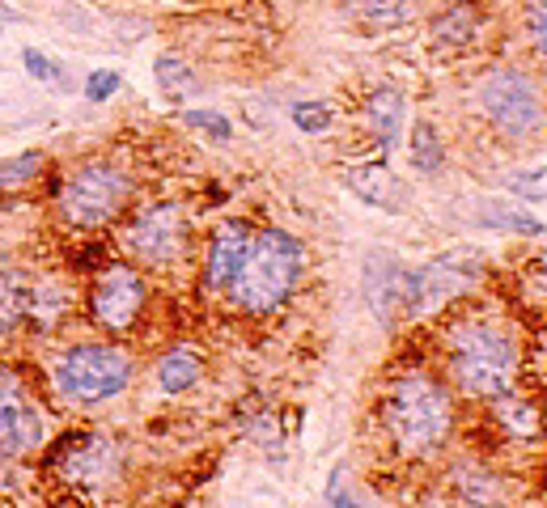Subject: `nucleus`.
Returning a JSON list of instances; mask_svg holds the SVG:
<instances>
[{
  "mask_svg": "<svg viewBox=\"0 0 547 508\" xmlns=\"http://www.w3.org/2000/svg\"><path fill=\"white\" fill-rule=\"evenodd\" d=\"M136 174L119 157H85L73 170L60 174L56 216L77 233H102L123 221V212L136 204Z\"/></svg>",
  "mask_w": 547,
  "mask_h": 508,
  "instance_id": "39448f33",
  "label": "nucleus"
},
{
  "mask_svg": "<svg viewBox=\"0 0 547 508\" xmlns=\"http://www.w3.org/2000/svg\"><path fill=\"white\" fill-rule=\"evenodd\" d=\"M327 508H361L365 500L357 496H348V466H331V475H327Z\"/></svg>",
  "mask_w": 547,
  "mask_h": 508,
  "instance_id": "2f4dec72",
  "label": "nucleus"
},
{
  "mask_svg": "<svg viewBox=\"0 0 547 508\" xmlns=\"http://www.w3.org/2000/svg\"><path fill=\"white\" fill-rule=\"evenodd\" d=\"M289 119L297 132H306V136H323L335 127V106L331 102H319V98H306V102H293L289 106Z\"/></svg>",
  "mask_w": 547,
  "mask_h": 508,
  "instance_id": "a878e982",
  "label": "nucleus"
},
{
  "mask_svg": "<svg viewBox=\"0 0 547 508\" xmlns=\"http://www.w3.org/2000/svg\"><path fill=\"white\" fill-rule=\"evenodd\" d=\"M463 411L433 360L395 365L374 394V432L395 462H433L458 437Z\"/></svg>",
  "mask_w": 547,
  "mask_h": 508,
  "instance_id": "f03ea898",
  "label": "nucleus"
},
{
  "mask_svg": "<svg viewBox=\"0 0 547 508\" xmlns=\"http://www.w3.org/2000/svg\"><path fill=\"white\" fill-rule=\"evenodd\" d=\"M344 187L361 199V204H369L374 212H391L399 216L403 208H408V199H403V187L399 178L391 174V166H386V157L378 161H361V166H344L340 170Z\"/></svg>",
  "mask_w": 547,
  "mask_h": 508,
  "instance_id": "dca6fc26",
  "label": "nucleus"
},
{
  "mask_svg": "<svg viewBox=\"0 0 547 508\" xmlns=\"http://www.w3.org/2000/svg\"><path fill=\"white\" fill-rule=\"evenodd\" d=\"M433 365L458 398L484 407L492 398L518 390L526 365V339L514 314L471 297L441 318L433 335Z\"/></svg>",
  "mask_w": 547,
  "mask_h": 508,
  "instance_id": "f257e3e1",
  "label": "nucleus"
},
{
  "mask_svg": "<svg viewBox=\"0 0 547 508\" xmlns=\"http://www.w3.org/2000/svg\"><path fill=\"white\" fill-rule=\"evenodd\" d=\"M0 13H5V17H13V13H9V9H5V5H0Z\"/></svg>",
  "mask_w": 547,
  "mask_h": 508,
  "instance_id": "f704fd0d",
  "label": "nucleus"
},
{
  "mask_svg": "<svg viewBox=\"0 0 547 508\" xmlns=\"http://www.w3.org/2000/svg\"><path fill=\"white\" fill-rule=\"evenodd\" d=\"M310 280V246L280 225H255L251 254L221 297L229 314L246 322H272L297 301Z\"/></svg>",
  "mask_w": 547,
  "mask_h": 508,
  "instance_id": "7ed1b4c3",
  "label": "nucleus"
},
{
  "mask_svg": "<svg viewBox=\"0 0 547 508\" xmlns=\"http://www.w3.org/2000/svg\"><path fill=\"white\" fill-rule=\"evenodd\" d=\"M450 161V149H446V132L433 123V119H412V132H408V166L420 174V178H433L446 170Z\"/></svg>",
  "mask_w": 547,
  "mask_h": 508,
  "instance_id": "aec40b11",
  "label": "nucleus"
},
{
  "mask_svg": "<svg viewBox=\"0 0 547 508\" xmlns=\"http://www.w3.org/2000/svg\"><path fill=\"white\" fill-rule=\"evenodd\" d=\"M251 242H255V225L246 216H221L208 229L204 250H200V288L208 297L229 293V284L238 280L246 254H251Z\"/></svg>",
  "mask_w": 547,
  "mask_h": 508,
  "instance_id": "f8f14e48",
  "label": "nucleus"
},
{
  "mask_svg": "<svg viewBox=\"0 0 547 508\" xmlns=\"http://www.w3.org/2000/svg\"><path fill=\"white\" fill-rule=\"evenodd\" d=\"M183 123H187V127H196V132H204L208 140H217V144L234 140V119H225L221 111H204V106H196V111H187V115H183Z\"/></svg>",
  "mask_w": 547,
  "mask_h": 508,
  "instance_id": "cd10ccee",
  "label": "nucleus"
},
{
  "mask_svg": "<svg viewBox=\"0 0 547 508\" xmlns=\"http://www.w3.org/2000/svg\"><path fill=\"white\" fill-rule=\"evenodd\" d=\"M403 276H408V263L399 259V254L391 250H369V259H365V301H369V310L378 314L382 326H395L399 322V297H403Z\"/></svg>",
  "mask_w": 547,
  "mask_h": 508,
  "instance_id": "4468645a",
  "label": "nucleus"
},
{
  "mask_svg": "<svg viewBox=\"0 0 547 508\" xmlns=\"http://www.w3.org/2000/svg\"><path fill=\"white\" fill-rule=\"evenodd\" d=\"M352 5H357L365 30H403L420 22V13H425L420 0H352Z\"/></svg>",
  "mask_w": 547,
  "mask_h": 508,
  "instance_id": "4be33fe9",
  "label": "nucleus"
},
{
  "mask_svg": "<svg viewBox=\"0 0 547 508\" xmlns=\"http://www.w3.org/2000/svg\"><path fill=\"white\" fill-rule=\"evenodd\" d=\"M522 30H526V43L539 60H547V0H531L522 13Z\"/></svg>",
  "mask_w": 547,
  "mask_h": 508,
  "instance_id": "c85d7f7f",
  "label": "nucleus"
},
{
  "mask_svg": "<svg viewBox=\"0 0 547 508\" xmlns=\"http://www.w3.org/2000/svg\"><path fill=\"white\" fill-rule=\"evenodd\" d=\"M153 284L149 271H140L132 259H107L85 288V322L107 339H136L149 318Z\"/></svg>",
  "mask_w": 547,
  "mask_h": 508,
  "instance_id": "1a4fd4ad",
  "label": "nucleus"
},
{
  "mask_svg": "<svg viewBox=\"0 0 547 508\" xmlns=\"http://www.w3.org/2000/svg\"><path fill=\"white\" fill-rule=\"evenodd\" d=\"M501 187H505L509 199H522V204H547V166L509 170L501 178Z\"/></svg>",
  "mask_w": 547,
  "mask_h": 508,
  "instance_id": "393cba45",
  "label": "nucleus"
},
{
  "mask_svg": "<svg viewBox=\"0 0 547 508\" xmlns=\"http://www.w3.org/2000/svg\"><path fill=\"white\" fill-rule=\"evenodd\" d=\"M471 102L480 119L505 144H526L547 127V94L543 85L518 64H492L471 81Z\"/></svg>",
  "mask_w": 547,
  "mask_h": 508,
  "instance_id": "6e6552de",
  "label": "nucleus"
},
{
  "mask_svg": "<svg viewBox=\"0 0 547 508\" xmlns=\"http://www.w3.org/2000/svg\"><path fill=\"white\" fill-rule=\"evenodd\" d=\"M475 216H480L484 229H501L514 233V238H547V225L535 221L526 208H514L509 199H475Z\"/></svg>",
  "mask_w": 547,
  "mask_h": 508,
  "instance_id": "412c9836",
  "label": "nucleus"
},
{
  "mask_svg": "<svg viewBox=\"0 0 547 508\" xmlns=\"http://www.w3.org/2000/svg\"><path fill=\"white\" fill-rule=\"evenodd\" d=\"M47 475L81 500H107L128 479V458L102 428H68L43 453Z\"/></svg>",
  "mask_w": 547,
  "mask_h": 508,
  "instance_id": "0eeeda50",
  "label": "nucleus"
},
{
  "mask_svg": "<svg viewBox=\"0 0 547 508\" xmlns=\"http://www.w3.org/2000/svg\"><path fill=\"white\" fill-rule=\"evenodd\" d=\"M535 343H539V352H535V373H539V386H543V394H547V326L535 335Z\"/></svg>",
  "mask_w": 547,
  "mask_h": 508,
  "instance_id": "473e14b6",
  "label": "nucleus"
},
{
  "mask_svg": "<svg viewBox=\"0 0 547 508\" xmlns=\"http://www.w3.org/2000/svg\"><path fill=\"white\" fill-rule=\"evenodd\" d=\"M115 229L123 259H132L140 271H153V276H174L196 259V221H191L183 199L132 204Z\"/></svg>",
  "mask_w": 547,
  "mask_h": 508,
  "instance_id": "423d86ee",
  "label": "nucleus"
},
{
  "mask_svg": "<svg viewBox=\"0 0 547 508\" xmlns=\"http://www.w3.org/2000/svg\"><path fill=\"white\" fill-rule=\"evenodd\" d=\"M136 377V356L123 348L119 339H77L47 360V390L56 403L90 411V407H111L132 390Z\"/></svg>",
  "mask_w": 547,
  "mask_h": 508,
  "instance_id": "20e7f679",
  "label": "nucleus"
},
{
  "mask_svg": "<svg viewBox=\"0 0 547 508\" xmlns=\"http://www.w3.org/2000/svg\"><path fill=\"white\" fill-rule=\"evenodd\" d=\"M204 369H208V360L196 343H170V348H162L153 360V386H157V394L179 398V394L200 386Z\"/></svg>",
  "mask_w": 547,
  "mask_h": 508,
  "instance_id": "f3484780",
  "label": "nucleus"
},
{
  "mask_svg": "<svg viewBox=\"0 0 547 508\" xmlns=\"http://www.w3.org/2000/svg\"><path fill=\"white\" fill-rule=\"evenodd\" d=\"M484 407H488L492 424H497V432H501L505 441L526 445V441H539V437H543L547 415H543L539 398H526V394H518V390H509V394L492 398V403H484Z\"/></svg>",
  "mask_w": 547,
  "mask_h": 508,
  "instance_id": "a211bd4d",
  "label": "nucleus"
},
{
  "mask_svg": "<svg viewBox=\"0 0 547 508\" xmlns=\"http://www.w3.org/2000/svg\"><path fill=\"white\" fill-rule=\"evenodd\" d=\"M22 68L34 77V85H51V81H56L60 89L73 85V81H68V68L56 64V60H51L47 51H39V47H26V51H22Z\"/></svg>",
  "mask_w": 547,
  "mask_h": 508,
  "instance_id": "bb28decb",
  "label": "nucleus"
},
{
  "mask_svg": "<svg viewBox=\"0 0 547 508\" xmlns=\"http://www.w3.org/2000/svg\"><path fill=\"white\" fill-rule=\"evenodd\" d=\"M43 170H47V153H43V149L0 157V195L30 191L34 183H39V174H43Z\"/></svg>",
  "mask_w": 547,
  "mask_h": 508,
  "instance_id": "5701e85b",
  "label": "nucleus"
},
{
  "mask_svg": "<svg viewBox=\"0 0 547 508\" xmlns=\"http://www.w3.org/2000/svg\"><path fill=\"white\" fill-rule=\"evenodd\" d=\"M446 487L450 496L463 504V508H505L509 492H505V479L497 475L492 466L475 462V458H458L446 470Z\"/></svg>",
  "mask_w": 547,
  "mask_h": 508,
  "instance_id": "2eb2a0df",
  "label": "nucleus"
},
{
  "mask_svg": "<svg viewBox=\"0 0 547 508\" xmlns=\"http://www.w3.org/2000/svg\"><path fill=\"white\" fill-rule=\"evenodd\" d=\"M429 39L437 51H446V56H463V51L480 39V9H475L471 0H454V5H446L429 22Z\"/></svg>",
  "mask_w": 547,
  "mask_h": 508,
  "instance_id": "6ab92c4d",
  "label": "nucleus"
},
{
  "mask_svg": "<svg viewBox=\"0 0 547 508\" xmlns=\"http://www.w3.org/2000/svg\"><path fill=\"white\" fill-rule=\"evenodd\" d=\"M522 297L531 301L539 314H547V254H543V259H535L531 267H526V280H522Z\"/></svg>",
  "mask_w": 547,
  "mask_h": 508,
  "instance_id": "7c9ffc66",
  "label": "nucleus"
},
{
  "mask_svg": "<svg viewBox=\"0 0 547 508\" xmlns=\"http://www.w3.org/2000/svg\"><path fill=\"white\" fill-rule=\"evenodd\" d=\"M119 85H123V77H119L115 68H98V72H90V77H85L81 94H85V102L102 106V102H111V98L119 94Z\"/></svg>",
  "mask_w": 547,
  "mask_h": 508,
  "instance_id": "c756f323",
  "label": "nucleus"
},
{
  "mask_svg": "<svg viewBox=\"0 0 547 508\" xmlns=\"http://www.w3.org/2000/svg\"><path fill=\"white\" fill-rule=\"evenodd\" d=\"M153 77L162 85V94H170V98H183V94H196L200 89L196 72H191V64L179 56V51H162V56L153 60Z\"/></svg>",
  "mask_w": 547,
  "mask_h": 508,
  "instance_id": "b1692460",
  "label": "nucleus"
},
{
  "mask_svg": "<svg viewBox=\"0 0 547 508\" xmlns=\"http://www.w3.org/2000/svg\"><path fill=\"white\" fill-rule=\"evenodd\" d=\"M361 123H365V136L374 140L378 157L399 153L403 132H408V94L399 85H374L365 94Z\"/></svg>",
  "mask_w": 547,
  "mask_h": 508,
  "instance_id": "ddd939ff",
  "label": "nucleus"
},
{
  "mask_svg": "<svg viewBox=\"0 0 547 508\" xmlns=\"http://www.w3.org/2000/svg\"><path fill=\"white\" fill-rule=\"evenodd\" d=\"M475 284H480V259H471L467 250L441 254L425 267H408L399 297V322H425L450 314L454 305L475 297Z\"/></svg>",
  "mask_w": 547,
  "mask_h": 508,
  "instance_id": "9d476101",
  "label": "nucleus"
},
{
  "mask_svg": "<svg viewBox=\"0 0 547 508\" xmlns=\"http://www.w3.org/2000/svg\"><path fill=\"white\" fill-rule=\"evenodd\" d=\"M51 437L47 411L17 373L0 369V458H26Z\"/></svg>",
  "mask_w": 547,
  "mask_h": 508,
  "instance_id": "9b49d317",
  "label": "nucleus"
},
{
  "mask_svg": "<svg viewBox=\"0 0 547 508\" xmlns=\"http://www.w3.org/2000/svg\"><path fill=\"white\" fill-rule=\"evenodd\" d=\"M9 271H13V267H9V254H5V246H0V280H5Z\"/></svg>",
  "mask_w": 547,
  "mask_h": 508,
  "instance_id": "72a5a7b5",
  "label": "nucleus"
}]
</instances>
